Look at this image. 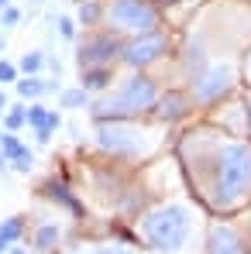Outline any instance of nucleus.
Returning <instances> with one entry per match:
<instances>
[{"instance_id": "obj_20", "label": "nucleus", "mask_w": 251, "mask_h": 254, "mask_svg": "<svg viewBox=\"0 0 251 254\" xmlns=\"http://www.w3.org/2000/svg\"><path fill=\"white\" fill-rule=\"evenodd\" d=\"M24 124H28V100L10 103V107L3 110V130H21Z\"/></svg>"}, {"instance_id": "obj_14", "label": "nucleus", "mask_w": 251, "mask_h": 254, "mask_svg": "<svg viewBox=\"0 0 251 254\" xmlns=\"http://www.w3.org/2000/svg\"><path fill=\"white\" fill-rule=\"evenodd\" d=\"M89 103H93V93L83 89V86H66V89H59V107H62V110H89Z\"/></svg>"}, {"instance_id": "obj_25", "label": "nucleus", "mask_w": 251, "mask_h": 254, "mask_svg": "<svg viewBox=\"0 0 251 254\" xmlns=\"http://www.w3.org/2000/svg\"><path fill=\"white\" fill-rule=\"evenodd\" d=\"M10 169L21 172V175H31V172H35V155H31V151H28V155H21L17 162H10Z\"/></svg>"}, {"instance_id": "obj_7", "label": "nucleus", "mask_w": 251, "mask_h": 254, "mask_svg": "<svg viewBox=\"0 0 251 254\" xmlns=\"http://www.w3.org/2000/svg\"><path fill=\"white\" fill-rule=\"evenodd\" d=\"M121 52H124V35L100 24V28L86 31V38L80 42L76 65L80 69H86V65H121Z\"/></svg>"}, {"instance_id": "obj_23", "label": "nucleus", "mask_w": 251, "mask_h": 254, "mask_svg": "<svg viewBox=\"0 0 251 254\" xmlns=\"http://www.w3.org/2000/svg\"><path fill=\"white\" fill-rule=\"evenodd\" d=\"M21 79V69H17V62H7V59H0V86H14Z\"/></svg>"}, {"instance_id": "obj_31", "label": "nucleus", "mask_w": 251, "mask_h": 254, "mask_svg": "<svg viewBox=\"0 0 251 254\" xmlns=\"http://www.w3.org/2000/svg\"><path fill=\"white\" fill-rule=\"evenodd\" d=\"M3 48H7V35L0 31V55H3Z\"/></svg>"}, {"instance_id": "obj_30", "label": "nucleus", "mask_w": 251, "mask_h": 254, "mask_svg": "<svg viewBox=\"0 0 251 254\" xmlns=\"http://www.w3.org/2000/svg\"><path fill=\"white\" fill-rule=\"evenodd\" d=\"M96 254H131V251H110V248H100Z\"/></svg>"}, {"instance_id": "obj_10", "label": "nucleus", "mask_w": 251, "mask_h": 254, "mask_svg": "<svg viewBox=\"0 0 251 254\" xmlns=\"http://www.w3.org/2000/svg\"><path fill=\"white\" fill-rule=\"evenodd\" d=\"M28 127L35 130V137H38V144H48L52 141V134L62 127V114L59 110H48L45 103H31L28 107Z\"/></svg>"}, {"instance_id": "obj_5", "label": "nucleus", "mask_w": 251, "mask_h": 254, "mask_svg": "<svg viewBox=\"0 0 251 254\" xmlns=\"http://www.w3.org/2000/svg\"><path fill=\"white\" fill-rule=\"evenodd\" d=\"M162 3L159 0H103V28L134 38L145 31L162 28Z\"/></svg>"}, {"instance_id": "obj_11", "label": "nucleus", "mask_w": 251, "mask_h": 254, "mask_svg": "<svg viewBox=\"0 0 251 254\" xmlns=\"http://www.w3.org/2000/svg\"><path fill=\"white\" fill-rule=\"evenodd\" d=\"M203 254H245V241L234 227H210V237H207V251Z\"/></svg>"}, {"instance_id": "obj_2", "label": "nucleus", "mask_w": 251, "mask_h": 254, "mask_svg": "<svg viewBox=\"0 0 251 254\" xmlns=\"http://www.w3.org/2000/svg\"><path fill=\"white\" fill-rule=\"evenodd\" d=\"M159 96H162V86L155 83V76L131 69L89 103V117L93 121H141V117H152Z\"/></svg>"}, {"instance_id": "obj_17", "label": "nucleus", "mask_w": 251, "mask_h": 254, "mask_svg": "<svg viewBox=\"0 0 251 254\" xmlns=\"http://www.w3.org/2000/svg\"><path fill=\"white\" fill-rule=\"evenodd\" d=\"M14 89H17V96H21V100H31V103H35V100H42L45 93H48L42 76H21V79L14 83Z\"/></svg>"}, {"instance_id": "obj_21", "label": "nucleus", "mask_w": 251, "mask_h": 254, "mask_svg": "<svg viewBox=\"0 0 251 254\" xmlns=\"http://www.w3.org/2000/svg\"><path fill=\"white\" fill-rule=\"evenodd\" d=\"M48 62V55H45L42 48H31V52H24L21 55V62H17V69L24 72V76H38L42 72V65Z\"/></svg>"}, {"instance_id": "obj_27", "label": "nucleus", "mask_w": 251, "mask_h": 254, "mask_svg": "<svg viewBox=\"0 0 251 254\" xmlns=\"http://www.w3.org/2000/svg\"><path fill=\"white\" fill-rule=\"evenodd\" d=\"M7 107H10V103H7V93H3V86H0V114H3Z\"/></svg>"}, {"instance_id": "obj_4", "label": "nucleus", "mask_w": 251, "mask_h": 254, "mask_svg": "<svg viewBox=\"0 0 251 254\" xmlns=\"http://www.w3.org/2000/svg\"><path fill=\"white\" fill-rule=\"evenodd\" d=\"M138 230H141V237L148 241L152 251L175 254L186 248V241L193 234V213L182 203H166V206H155V210L145 213Z\"/></svg>"}, {"instance_id": "obj_9", "label": "nucleus", "mask_w": 251, "mask_h": 254, "mask_svg": "<svg viewBox=\"0 0 251 254\" xmlns=\"http://www.w3.org/2000/svg\"><path fill=\"white\" fill-rule=\"evenodd\" d=\"M193 110H196L193 89H189V86H175V89H166V93L159 96L152 117H155L159 124H179V121L193 117Z\"/></svg>"}, {"instance_id": "obj_28", "label": "nucleus", "mask_w": 251, "mask_h": 254, "mask_svg": "<svg viewBox=\"0 0 251 254\" xmlns=\"http://www.w3.org/2000/svg\"><path fill=\"white\" fill-rule=\"evenodd\" d=\"M7 169H10V162H7V155L0 151V172H7Z\"/></svg>"}, {"instance_id": "obj_19", "label": "nucleus", "mask_w": 251, "mask_h": 254, "mask_svg": "<svg viewBox=\"0 0 251 254\" xmlns=\"http://www.w3.org/2000/svg\"><path fill=\"white\" fill-rule=\"evenodd\" d=\"M59 241H62V230H59L55 223H42V227L35 230V251H42V254L55 251Z\"/></svg>"}, {"instance_id": "obj_34", "label": "nucleus", "mask_w": 251, "mask_h": 254, "mask_svg": "<svg viewBox=\"0 0 251 254\" xmlns=\"http://www.w3.org/2000/svg\"><path fill=\"white\" fill-rule=\"evenodd\" d=\"M248 83H251V59H248Z\"/></svg>"}, {"instance_id": "obj_24", "label": "nucleus", "mask_w": 251, "mask_h": 254, "mask_svg": "<svg viewBox=\"0 0 251 254\" xmlns=\"http://www.w3.org/2000/svg\"><path fill=\"white\" fill-rule=\"evenodd\" d=\"M55 28H59V38H66V42H76V38H80V24H76L73 17H59Z\"/></svg>"}, {"instance_id": "obj_35", "label": "nucleus", "mask_w": 251, "mask_h": 254, "mask_svg": "<svg viewBox=\"0 0 251 254\" xmlns=\"http://www.w3.org/2000/svg\"><path fill=\"white\" fill-rule=\"evenodd\" d=\"M31 3H45V0H31Z\"/></svg>"}, {"instance_id": "obj_13", "label": "nucleus", "mask_w": 251, "mask_h": 254, "mask_svg": "<svg viewBox=\"0 0 251 254\" xmlns=\"http://www.w3.org/2000/svg\"><path fill=\"white\" fill-rule=\"evenodd\" d=\"M42 192L55 203V206H62V210L69 213L73 220H83V206H80V199L69 192V186H62V182H45Z\"/></svg>"}, {"instance_id": "obj_32", "label": "nucleus", "mask_w": 251, "mask_h": 254, "mask_svg": "<svg viewBox=\"0 0 251 254\" xmlns=\"http://www.w3.org/2000/svg\"><path fill=\"white\" fill-rule=\"evenodd\" d=\"M159 3H162V7H166V3H179V0H159Z\"/></svg>"}, {"instance_id": "obj_1", "label": "nucleus", "mask_w": 251, "mask_h": 254, "mask_svg": "<svg viewBox=\"0 0 251 254\" xmlns=\"http://www.w3.org/2000/svg\"><path fill=\"white\" fill-rule=\"evenodd\" d=\"M213 130H189L182 148H193L210 162L207 192L217 210H234L251 196V144L248 141H220L210 137Z\"/></svg>"}, {"instance_id": "obj_22", "label": "nucleus", "mask_w": 251, "mask_h": 254, "mask_svg": "<svg viewBox=\"0 0 251 254\" xmlns=\"http://www.w3.org/2000/svg\"><path fill=\"white\" fill-rule=\"evenodd\" d=\"M21 17H24V14H21V7L7 3V7L0 10V28H3V31H14V28L21 24Z\"/></svg>"}, {"instance_id": "obj_33", "label": "nucleus", "mask_w": 251, "mask_h": 254, "mask_svg": "<svg viewBox=\"0 0 251 254\" xmlns=\"http://www.w3.org/2000/svg\"><path fill=\"white\" fill-rule=\"evenodd\" d=\"M7 3H10V0H0V10H3V7H7Z\"/></svg>"}, {"instance_id": "obj_18", "label": "nucleus", "mask_w": 251, "mask_h": 254, "mask_svg": "<svg viewBox=\"0 0 251 254\" xmlns=\"http://www.w3.org/2000/svg\"><path fill=\"white\" fill-rule=\"evenodd\" d=\"M0 151L7 155V162H17L21 155H28L31 148L17 137V130H0Z\"/></svg>"}, {"instance_id": "obj_15", "label": "nucleus", "mask_w": 251, "mask_h": 254, "mask_svg": "<svg viewBox=\"0 0 251 254\" xmlns=\"http://www.w3.org/2000/svg\"><path fill=\"white\" fill-rule=\"evenodd\" d=\"M76 24H80L83 31L100 28V24H103V0H86V3H80V10H76Z\"/></svg>"}, {"instance_id": "obj_16", "label": "nucleus", "mask_w": 251, "mask_h": 254, "mask_svg": "<svg viewBox=\"0 0 251 254\" xmlns=\"http://www.w3.org/2000/svg\"><path fill=\"white\" fill-rule=\"evenodd\" d=\"M24 230H28V220L17 213V216H7L3 223H0V244L3 248H10V244H17L21 237H24Z\"/></svg>"}, {"instance_id": "obj_6", "label": "nucleus", "mask_w": 251, "mask_h": 254, "mask_svg": "<svg viewBox=\"0 0 251 254\" xmlns=\"http://www.w3.org/2000/svg\"><path fill=\"white\" fill-rule=\"evenodd\" d=\"M172 55V38L168 31H145V35H134V38H124V52H121V65L127 69H141L148 72L152 65H159L162 59Z\"/></svg>"}, {"instance_id": "obj_12", "label": "nucleus", "mask_w": 251, "mask_h": 254, "mask_svg": "<svg viewBox=\"0 0 251 254\" xmlns=\"http://www.w3.org/2000/svg\"><path fill=\"white\" fill-rule=\"evenodd\" d=\"M114 79H117V65H86V69H80V86L89 89L93 96L107 93L114 86Z\"/></svg>"}, {"instance_id": "obj_29", "label": "nucleus", "mask_w": 251, "mask_h": 254, "mask_svg": "<svg viewBox=\"0 0 251 254\" xmlns=\"http://www.w3.org/2000/svg\"><path fill=\"white\" fill-rule=\"evenodd\" d=\"M7 254H28V251H24V248H17V244H10V248H7Z\"/></svg>"}, {"instance_id": "obj_8", "label": "nucleus", "mask_w": 251, "mask_h": 254, "mask_svg": "<svg viewBox=\"0 0 251 254\" xmlns=\"http://www.w3.org/2000/svg\"><path fill=\"white\" fill-rule=\"evenodd\" d=\"M189 89L196 96V107H213V103L227 100L238 89V69L231 62H213V65H207L196 76V83L189 86Z\"/></svg>"}, {"instance_id": "obj_3", "label": "nucleus", "mask_w": 251, "mask_h": 254, "mask_svg": "<svg viewBox=\"0 0 251 254\" xmlns=\"http://www.w3.org/2000/svg\"><path fill=\"white\" fill-rule=\"evenodd\" d=\"M93 130H96V148L121 162L148 158L159 148V134L152 127H141V121H93Z\"/></svg>"}, {"instance_id": "obj_26", "label": "nucleus", "mask_w": 251, "mask_h": 254, "mask_svg": "<svg viewBox=\"0 0 251 254\" xmlns=\"http://www.w3.org/2000/svg\"><path fill=\"white\" fill-rule=\"evenodd\" d=\"M245 124H248V134H251V89L245 93Z\"/></svg>"}]
</instances>
